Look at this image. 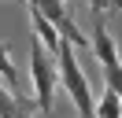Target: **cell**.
<instances>
[{
	"label": "cell",
	"instance_id": "obj_1",
	"mask_svg": "<svg viewBox=\"0 0 122 118\" xmlns=\"http://www.w3.org/2000/svg\"><path fill=\"white\" fill-rule=\"evenodd\" d=\"M56 85H63V92H70V100H74V107L81 111V118H92V92H89V78H85V70H81V63H78V52H74V44L70 41H63L59 37V44H56Z\"/></svg>",
	"mask_w": 122,
	"mask_h": 118
},
{
	"label": "cell",
	"instance_id": "obj_2",
	"mask_svg": "<svg viewBox=\"0 0 122 118\" xmlns=\"http://www.w3.org/2000/svg\"><path fill=\"white\" fill-rule=\"evenodd\" d=\"M30 78L37 92V107L45 114L56 111V55H48L37 41H30Z\"/></svg>",
	"mask_w": 122,
	"mask_h": 118
},
{
	"label": "cell",
	"instance_id": "obj_3",
	"mask_svg": "<svg viewBox=\"0 0 122 118\" xmlns=\"http://www.w3.org/2000/svg\"><path fill=\"white\" fill-rule=\"evenodd\" d=\"M92 52L100 59V70H104V81L111 92H122V63H118V52H115V37L107 33V26L96 19L92 26Z\"/></svg>",
	"mask_w": 122,
	"mask_h": 118
},
{
	"label": "cell",
	"instance_id": "obj_4",
	"mask_svg": "<svg viewBox=\"0 0 122 118\" xmlns=\"http://www.w3.org/2000/svg\"><path fill=\"white\" fill-rule=\"evenodd\" d=\"M30 7H37L41 15H45L48 22H52L56 30H59V37L63 41H70L74 44V52H89V44H85V33H78V26H74V19H70V11L63 7V0H26Z\"/></svg>",
	"mask_w": 122,
	"mask_h": 118
},
{
	"label": "cell",
	"instance_id": "obj_5",
	"mask_svg": "<svg viewBox=\"0 0 122 118\" xmlns=\"http://www.w3.org/2000/svg\"><path fill=\"white\" fill-rule=\"evenodd\" d=\"M0 118H30V103H26L19 92L0 88Z\"/></svg>",
	"mask_w": 122,
	"mask_h": 118
},
{
	"label": "cell",
	"instance_id": "obj_6",
	"mask_svg": "<svg viewBox=\"0 0 122 118\" xmlns=\"http://www.w3.org/2000/svg\"><path fill=\"white\" fill-rule=\"evenodd\" d=\"M92 118H122V92L104 88L100 103H92Z\"/></svg>",
	"mask_w": 122,
	"mask_h": 118
},
{
	"label": "cell",
	"instance_id": "obj_7",
	"mask_svg": "<svg viewBox=\"0 0 122 118\" xmlns=\"http://www.w3.org/2000/svg\"><path fill=\"white\" fill-rule=\"evenodd\" d=\"M0 81L8 85V92H19V70L11 63V52H8L4 41H0Z\"/></svg>",
	"mask_w": 122,
	"mask_h": 118
},
{
	"label": "cell",
	"instance_id": "obj_8",
	"mask_svg": "<svg viewBox=\"0 0 122 118\" xmlns=\"http://www.w3.org/2000/svg\"><path fill=\"white\" fill-rule=\"evenodd\" d=\"M107 7H115V4H111V0H89V11H92V15H96V19H100V15H104V11H107Z\"/></svg>",
	"mask_w": 122,
	"mask_h": 118
},
{
	"label": "cell",
	"instance_id": "obj_9",
	"mask_svg": "<svg viewBox=\"0 0 122 118\" xmlns=\"http://www.w3.org/2000/svg\"><path fill=\"white\" fill-rule=\"evenodd\" d=\"M67 4H78V0H63V7H67Z\"/></svg>",
	"mask_w": 122,
	"mask_h": 118
},
{
	"label": "cell",
	"instance_id": "obj_10",
	"mask_svg": "<svg viewBox=\"0 0 122 118\" xmlns=\"http://www.w3.org/2000/svg\"><path fill=\"white\" fill-rule=\"evenodd\" d=\"M111 4H115V11H118V0H111Z\"/></svg>",
	"mask_w": 122,
	"mask_h": 118
},
{
	"label": "cell",
	"instance_id": "obj_11",
	"mask_svg": "<svg viewBox=\"0 0 122 118\" xmlns=\"http://www.w3.org/2000/svg\"><path fill=\"white\" fill-rule=\"evenodd\" d=\"M11 4H26V0H11Z\"/></svg>",
	"mask_w": 122,
	"mask_h": 118
}]
</instances>
